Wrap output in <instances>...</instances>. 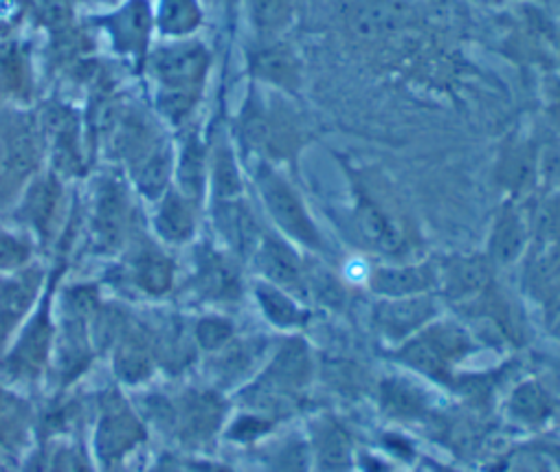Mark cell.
Returning <instances> with one entry per match:
<instances>
[{
  "instance_id": "obj_35",
  "label": "cell",
  "mask_w": 560,
  "mask_h": 472,
  "mask_svg": "<svg viewBox=\"0 0 560 472\" xmlns=\"http://www.w3.org/2000/svg\"><path fill=\"white\" fill-rule=\"evenodd\" d=\"M194 334H196V341L202 350L218 352L231 341L233 326L226 319H220V317H205L196 323Z\"/></svg>"
},
{
  "instance_id": "obj_8",
  "label": "cell",
  "mask_w": 560,
  "mask_h": 472,
  "mask_svg": "<svg viewBox=\"0 0 560 472\" xmlns=\"http://www.w3.org/2000/svg\"><path fill=\"white\" fill-rule=\"evenodd\" d=\"M440 282V273L431 264H416V267H392L378 269L372 273L370 284L374 293L398 299V297H416L424 295Z\"/></svg>"
},
{
  "instance_id": "obj_39",
  "label": "cell",
  "mask_w": 560,
  "mask_h": 472,
  "mask_svg": "<svg viewBox=\"0 0 560 472\" xmlns=\"http://www.w3.org/2000/svg\"><path fill=\"white\" fill-rule=\"evenodd\" d=\"M549 104L553 108V115L560 119V78H556L549 86Z\"/></svg>"
},
{
  "instance_id": "obj_10",
  "label": "cell",
  "mask_w": 560,
  "mask_h": 472,
  "mask_svg": "<svg viewBox=\"0 0 560 472\" xmlns=\"http://www.w3.org/2000/svg\"><path fill=\"white\" fill-rule=\"evenodd\" d=\"M435 315V302L416 295V297H398L378 306L376 321L381 330L392 339H402L416 332Z\"/></svg>"
},
{
  "instance_id": "obj_38",
  "label": "cell",
  "mask_w": 560,
  "mask_h": 472,
  "mask_svg": "<svg viewBox=\"0 0 560 472\" xmlns=\"http://www.w3.org/2000/svg\"><path fill=\"white\" fill-rule=\"evenodd\" d=\"M266 428H268V424H266V422L255 420V417H244V420L235 422V426H233L231 435H233V437H237V439H253V437H257L259 433H264Z\"/></svg>"
},
{
  "instance_id": "obj_34",
  "label": "cell",
  "mask_w": 560,
  "mask_h": 472,
  "mask_svg": "<svg viewBox=\"0 0 560 472\" xmlns=\"http://www.w3.org/2000/svg\"><path fill=\"white\" fill-rule=\"evenodd\" d=\"M200 21L194 0H167L163 12V27L170 34H187Z\"/></svg>"
},
{
  "instance_id": "obj_20",
  "label": "cell",
  "mask_w": 560,
  "mask_h": 472,
  "mask_svg": "<svg viewBox=\"0 0 560 472\" xmlns=\"http://www.w3.org/2000/svg\"><path fill=\"white\" fill-rule=\"evenodd\" d=\"M58 204H60V185L54 176H45L36 180L34 187L27 191L21 215L43 235V238H47Z\"/></svg>"
},
{
  "instance_id": "obj_27",
  "label": "cell",
  "mask_w": 560,
  "mask_h": 472,
  "mask_svg": "<svg viewBox=\"0 0 560 472\" xmlns=\"http://www.w3.org/2000/svg\"><path fill=\"white\" fill-rule=\"evenodd\" d=\"M402 358L422 369L424 374H433V376H440L444 371V367L448 365L451 356L440 347V343L433 339L431 332L413 339L405 350H402Z\"/></svg>"
},
{
  "instance_id": "obj_42",
  "label": "cell",
  "mask_w": 560,
  "mask_h": 472,
  "mask_svg": "<svg viewBox=\"0 0 560 472\" xmlns=\"http://www.w3.org/2000/svg\"><path fill=\"white\" fill-rule=\"evenodd\" d=\"M0 472H10V470H8V465H5L3 461H0Z\"/></svg>"
},
{
  "instance_id": "obj_15",
  "label": "cell",
  "mask_w": 560,
  "mask_h": 472,
  "mask_svg": "<svg viewBox=\"0 0 560 472\" xmlns=\"http://www.w3.org/2000/svg\"><path fill=\"white\" fill-rule=\"evenodd\" d=\"M196 288L218 302H231L240 295V278L233 264L215 251H205L198 258Z\"/></svg>"
},
{
  "instance_id": "obj_4",
  "label": "cell",
  "mask_w": 560,
  "mask_h": 472,
  "mask_svg": "<svg viewBox=\"0 0 560 472\" xmlns=\"http://www.w3.org/2000/svg\"><path fill=\"white\" fill-rule=\"evenodd\" d=\"M54 343H56V330L51 323L49 297H47L40 310L34 315V319L25 326L12 352L0 361V369L14 380H36L45 371L51 358Z\"/></svg>"
},
{
  "instance_id": "obj_11",
  "label": "cell",
  "mask_w": 560,
  "mask_h": 472,
  "mask_svg": "<svg viewBox=\"0 0 560 472\" xmlns=\"http://www.w3.org/2000/svg\"><path fill=\"white\" fill-rule=\"evenodd\" d=\"M38 284L40 278L36 271H27L10 282H0V345L8 341L19 321L30 310L38 293Z\"/></svg>"
},
{
  "instance_id": "obj_18",
  "label": "cell",
  "mask_w": 560,
  "mask_h": 472,
  "mask_svg": "<svg viewBox=\"0 0 560 472\" xmlns=\"http://www.w3.org/2000/svg\"><path fill=\"white\" fill-rule=\"evenodd\" d=\"M490 282V267L483 258H462L446 267L444 288L455 302H464L483 293Z\"/></svg>"
},
{
  "instance_id": "obj_12",
  "label": "cell",
  "mask_w": 560,
  "mask_h": 472,
  "mask_svg": "<svg viewBox=\"0 0 560 472\" xmlns=\"http://www.w3.org/2000/svg\"><path fill=\"white\" fill-rule=\"evenodd\" d=\"M255 251H257L259 271L272 286L293 288V291L302 288L304 284L302 264L284 243H279L275 238H264Z\"/></svg>"
},
{
  "instance_id": "obj_36",
  "label": "cell",
  "mask_w": 560,
  "mask_h": 472,
  "mask_svg": "<svg viewBox=\"0 0 560 472\" xmlns=\"http://www.w3.org/2000/svg\"><path fill=\"white\" fill-rule=\"evenodd\" d=\"M32 249L27 243L10 233H0V271H14L30 262Z\"/></svg>"
},
{
  "instance_id": "obj_31",
  "label": "cell",
  "mask_w": 560,
  "mask_h": 472,
  "mask_svg": "<svg viewBox=\"0 0 560 472\" xmlns=\"http://www.w3.org/2000/svg\"><path fill=\"white\" fill-rule=\"evenodd\" d=\"M47 472H95V468L82 446L62 441L47 455Z\"/></svg>"
},
{
  "instance_id": "obj_17",
  "label": "cell",
  "mask_w": 560,
  "mask_h": 472,
  "mask_svg": "<svg viewBox=\"0 0 560 472\" xmlns=\"http://www.w3.org/2000/svg\"><path fill=\"white\" fill-rule=\"evenodd\" d=\"M191 204L194 200L174 191H170L161 200V206L156 213V231L163 240L180 245L191 238L196 228V215Z\"/></svg>"
},
{
  "instance_id": "obj_16",
  "label": "cell",
  "mask_w": 560,
  "mask_h": 472,
  "mask_svg": "<svg viewBox=\"0 0 560 472\" xmlns=\"http://www.w3.org/2000/svg\"><path fill=\"white\" fill-rule=\"evenodd\" d=\"M34 426V409L27 400L0 387V448L21 450Z\"/></svg>"
},
{
  "instance_id": "obj_6",
  "label": "cell",
  "mask_w": 560,
  "mask_h": 472,
  "mask_svg": "<svg viewBox=\"0 0 560 472\" xmlns=\"http://www.w3.org/2000/svg\"><path fill=\"white\" fill-rule=\"evenodd\" d=\"M154 67L165 93L198 97L200 84L209 69V54L200 45H183L163 51Z\"/></svg>"
},
{
  "instance_id": "obj_19",
  "label": "cell",
  "mask_w": 560,
  "mask_h": 472,
  "mask_svg": "<svg viewBox=\"0 0 560 472\" xmlns=\"http://www.w3.org/2000/svg\"><path fill=\"white\" fill-rule=\"evenodd\" d=\"M218 226L235 251L248 253L257 249V224L242 202L222 200L218 206Z\"/></svg>"
},
{
  "instance_id": "obj_14",
  "label": "cell",
  "mask_w": 560,
  "mask_h": 472,
  "mask_svg": "<svg viewBox=\"0 0 560 472\" xmlns=\"http://www.w3.org/2000/svg\"><path fill=\"white\" fill-rule=\"evenodd\" d=\"M357 224L372 247L385 253H396L402 247V231L368 193H359Z\"/></svg>"
},
{
  "instance_id": "obj_9",
  "label": "cell",
  "mask_w": 560,
  "mask_h": 472,
  "mask_svg": "<svg viewBox=\"0 0 560 472\" xmlns=\"http://www.w3.org/2000/svg\"><path fill=\"white\" fill-rule=\"evenodd\" d=\"M250 69L257 80L289 93H295L302 86V64L287 45L270 43L261 47L255 51Z\"/></svg>"
},
{
  "instance_id": "obj_41",
  "label": "cell",
  "mask_w": 560,
  "mask_h": 472,
  "mask_svg": "<svg viewBox=\"0 0 560 472\" xmlns=\"http://www.w3.org/2000/svg\"><path fill=\"white\" fill-rule=\"evenodd\" d=\"M191 468L196 472H231L226 465H220V463H194Z\"/></svg>"
},
{
  "instance_id": "obj_3",
  "label": "cell",
  "mask_w": 560,
  "mask_h": 472,
  "mask_svg": "<svg viewBox=\"0 0 560 472\" xmlns=\"http://www.w3.org/2000/svg\"><path fill=\"white\" fill-rule=\"evenodd\" d=\"M257 185L275 222L298 243L311 249H322V235L295 189L266 165H261L257 172Z\"/></svg>"
},
{
  "instance_id": "obj_5",
  "label": "cell",
  "mask_w": 560,
  "mask_h": 472,
  "mask_svg": "<svg viewBox=\"0 0 560 472\" xmlns=\"http://www.w3.org/2000/svg\"><path fill=\"white\" fill-rule=\"evenodd\" d=\"M115 374L126 385H139L148 380L159 365L154 337L137 323L126 321L119 337L115 339Z\"/></svg>"
},
{
  "instance_id": "obj_26",
  "label": "cell",
  "mask_w": 560,
  "mask_h": 472,
  "mask_svg": "<svg viewBox=\"0 0 560 472\" xmlns=\"http://www.w3.org/2000/svg\"><path fill=\"white\" fill-rule=\"evenodd\" d=\"M525 247V226L521 217L512 211H505L492 235V256L501 264H510L518 258Z\"/></svg>"
},
{
  "instance_id": "obj_23",
  "label": "cell",
  "mask_w": 560,
  "mask_h": 472,
  "mask_svg": "<svg viewBox=\"0 0 560 472\" xmlns=\"http://www.w3.org/2000/svg\"><path fill=\"white\" fill-rule=\"evenodd\" d=\"M132 163H135V180L139 189L145 196L156 198L165 189L170 178V169H172L170 152L165 148H150Z\"/></svg>"
},
{
  "instance_id": "obj_21",
  "label": "cell",
  "mask_w": 560,
  "mask_h": 472,
  "mask_svg": "<svg viewBox=\"0 0 560 472\" xmlns=\"http://www.w3.org/2000/svg\"><path fill=\"white\" fill-rule=\"evenodd\" d=\"M36 150L25 132L0 134V187H5L32 172Z\"/></svg>"
},
{
  "instance_id": "obj_25",
  "label": "cell",
  "mask_w": 560,
  "mask_h": 472,
  "mask_svg": "<svg viewBox=\"0 0 560 472\" xmlns=\"http://www.w3.org/2000/svg\"><path fill=\"white\" fill-rule=\"evenodd\" d=\"M311 361L302 343H289L270 367V380L279 387H298L308 378Z\"/></svg>"
},
{
  "instance_id": "obj_30",
  "label": "cell",
  "mask_w": 560,
  "mask_h": 472,
  "mask_svg": "<svg viewBox=\"0 0 560 472\" xmlns=\"http://www.w3.org/2000/svg\"><path fill=\"white\" fill-rule=\"evenodd\" d=\"M213 185L220 200H235L242 191L240 172L235 167L233 154L229 148H218L213 156Z\"/></svg>"
},
{
  "instance_id": "obj_7",
  "label": "cell",
  "mask_w": 560,
  "mask_h": 472,
  "mask_svg": "<svg viewBox=\"0 0 560 472\" xmlns=\"http://www.w3.org/2000/svg\"><path fill=\"white\" fill-rule=\"evenodd\" d=\"M130 224V206L124 189L115 180H106L97 193L93 231L100 249L113 251L126 238Z\"/></svg>"
},
{
  "instance_id": "obj_1",
  "label": "cell",
  "mask_w": 560,
  "mask_h": 472,
  "mask_svg": "<svg viewBox=\"0 0 560 472\" xmlns=\"http://www.w3.org/2000/svg\"><path fill=\"white\" fill-rule=\"evenodd\" d=\"M145 439V424L128 400L119 391H104L95 424V455L102 468L115 472Z\"/></svg>"
},
{
  "instance_id": "obj_22",
  "label": "cell",
  "mask_w": 560,
  "mask_h": 472,
  "mask_svg": "<svg viewBox=\"0 0 560 472\" xmlns=\"http://www.w3.org/2000/svg\"><path fill=\"white\" fill-rule=\"evenodd\" d=\"M246 8L253 27L259 34L275 38L293 25L300 0H246Z\"/></svg>"
},
{
  "instance_id": "obj_13",
  "label": "cell",
  "mask_w": 560,
  "mask_h": 472,
  "mask_svg": "<svg viewBox=\"0 0 560 472\" xmlns=\"http://www.w3.org/2000/svg\"><path fill=\"white\" fill-rule=\"evenodd\" d=\"M130 278L145 295L161 297L174 284V264L165 253L145 245L130 258Z\"/></svg>"
},
{
  "instance_id": "obj_28",
  "label": "cell",
  "mask_w": 560,
  "mask_h": 472,
  "mask_svg": "<svg viewBox=\"0 0 560 472\" xmlns=\"http://www.w3.org/2000/svg\"><path fill=\"white\" fill-rule=\"evenodd\" d=\"M178 180L183 196L189 200H198L205 189V152L196 139H191L180 154L178 163Z\"/></svg>"
},
{
  "instance_id": "obj_33",
  "label": "cell",
  "mask_w": 560,
  "mask_h": 472,
  "mask_svg": "<svg viewBox=\"0 0 560 472\" xmlns=\"http://www.w3.org/2000/svg\"><path fill=\"white\" fill-rule=\"evenodd\" d=\"M512 413L521 420L527 422H538L549 413V402L547 396L542 393L540 387L536 385H523L514 396H512Z\"/></svg>"
},
{
  "instance_id": "obj_2",
  "label": "cell",
  "mask_w": 560,
  "mask_h": 472,
  "mask_svg": "<svg viewBox=\"0 0 560 472\" xmlns=\"http://www.w3.org/2000/svg\"><path fill=\"white\" fill-rule=\"evenodd\" d=\"M148 411L187 444L209 439L222 420V402L209 391H189L176 400L154 398Z\"/></svg>"
},
{
  "instance_id": "obj_40",
  "label": "cell",
  "mask_w": 560,
  "mask_h": 472,
  "mask_svg": "<svg viewBox=\"0 0 560 472\" xmlns=\"http://www.w3.org/2000/svg\"><path fill=\"white\" fill-rule=\"evenodd\" d=\"M148 472H180V470H178V465H176V461L172 457H163Z\"/></svg>"
},
{
  "instance_id": "obj_24",
  "label": "cell",
  "mask_w": 560,
  "mask_h": 472,
  "mask_svg": "<svg viewBox=\"0 0 560 472\" xmlns=\"http://www.w3.org/2000/svg\"><path fill=\"white\" fill-rule=\"evenodd\" d=\"M257 299L264 315L279 328H295L304 321V312L300 310V306L284 291H279V286L259 284Z\"/></svg>"
},
{
  "instance_id": "obj_29",
  "label": "cell",
  "mask_w": 560,
  "mask_h": 472,
  "mask_svg": "<svg viewBox=\"0 0 560 472\" xmlns=\"http://www.w3.org/2000/svg\"><path fill=\"white\" fill-rule=\"evenodd\" d=\"M317 448H319V457H322V463L330 470H339V468H346L348 465V459H350V439L348 435L335 426V424H328L322 428L319 437H317Z\"/></svg>"
},
{
  "instance_id": "obj_37",
  "label": "cell",
  "mask_w": 560,
  "mask_h": 472,
  "mask_svg": "<svg viewBox=\"0 0 560 472\" xmlns=\"http://www.w3.org/2000/svg\"><path fill=\"white\" fill-rule=\"evenodd\" d=\"M253 358V350H248V345H237V347H231L224 356H222V371L224 374H240L248 367Z\"/></svg>"
},
{
  "instance_id": "obj_32",
  "label": "cell",
  "mask_w": 560,
  "mask_h": 472,
  "mask_svg": "<svg viewBox=\"0 0 560 472\" xmlns=\"http://www.w3.org/2000/svg\"><path fill=\"white\" fill-rule=\"evenodd\" d=\"M383 404L389 413L396 415H416L424 406V398L416 387L405 382H385L383 385Z\"/></svg>"
}]
</instances>
